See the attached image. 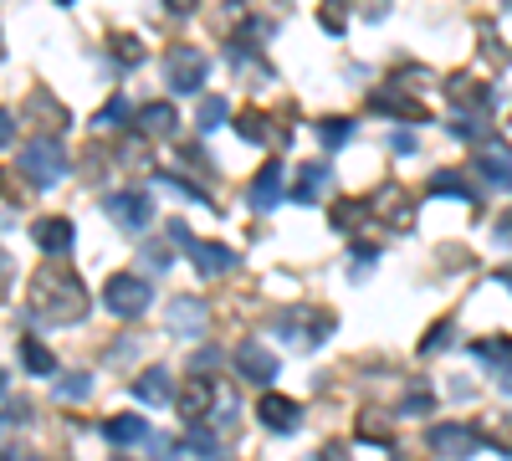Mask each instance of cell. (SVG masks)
I'll return each mask as SVG.
<instances>
[{
    "mask_svg": "<svg viewBox=\"0 0 512 461\" xmlns=\"http://www.w3.org/2000/svg\"><path fill=\"white\" fill-rule=\"evenodd\" d=\"M31 308L41 323H52V328H72L88 318V287H82L77 272L67 267H41L31 277Z\"/></svg>",
    "mask_w": 512,
    "mask_h": 461,
    "instance_id": "cell-1",
    "label": "cell"
},
{
    "mask_svg": "<svg viewBox=\"0 0 512 461\" xmlns=\"http://www.w3.org/2000/svg\"><path fill=\"white\" fill-rule=\"evenodd\" d=\"M333 313L328 308H313V303H303V308H287L282 318H277V339L282 344H292V349H318L328 333H333Z\"/></svg>",
    "mask_w": 512,
    "mask_h": 461,
    "instance_id": "cell-2",
    "label": "cell"
},
{
    "mask_svg": "<svg viewBox=\"0 0 512 461\" xmlns=\"http://www.w3.org/2000/svg\"><path fill=\"white\" fill-rule=\"evenodd\" d=\"M21 175L36 185V190H52L67 170H72V159H67V149L57 144V139H31V144H21Z\"/></svg>",
    "mask_w": 512,
    "mask_h": 461,
    "instance_id": "cell-3",
    "label": "cell"
},
{
    "mask_svg": "<svg viewBox=\"0 0 512 461\" xmlns=\"http://www.w3.org/2000/svg\"><path fill=\"white\" fill-rule=\"evenodd\" d=\"M149 303H154V287H149V277H139V272H118V277L103 282V308H108L113 318H144Z\"/></svg>",
    "mask_w": 512,
    "mask_h": 461,
    "instance_id": "cell-4",
    "label": "cell"
},
{
    "mask_svg": "<svg viewBox=\"0 0 512 461\" xmlns=\"http://www.w3.org/2000/svg\"><path fill=\"white\" fill-rule=\"evenodd\" d=\"M205 77H210V57L200 47H169L164 52L169 93H205Z\"/></svg>",
    "mask_w": 512,
    "mask_h": 461,
    "instance_id": "cell-5",
    "label": "cell"
},
{
    "mask_svg": "<svg viewBox=\"0 0 512 461\" xmlns=\"http://www.w3.org/2000/svg\"><path fill=\"white\" fill-rule=\"evenodd\" d=\"M103 211H108V221L123 226V231H144V226L154 221V200L139 195V190H118V195L103 200Z\"/></svg>",
    "mask_w": 512,
    "mask_h": 461,
    "instance_id": "cell-6",
    "label": "cell"
},
{
    "mask_svg": "<svg viewBox=\"0 0 512 461\" xmlns=\"http://www.w3.org/2000/svg\"><path fill=\"white\" fill-rule=\"evenodd\" d=\"M425 446H431L436 456L466 461V456H477V451H482V436H477L472 426H461V421H451V426H431V436H425Z\"/></svg>",
    "mask_w": 512,
    "mask_h": 461,
    "instance_id": "cell-7",
    "label": "cell"
},
{
    "mask_svg": "<svg viewBox=\"0 0 512 461\" xmlns=\"http://www.w3.org/2000/svg\"><path fill=\"white\" fill-rule=\"evenodd\" d=\"M256 421H262L267 431H277V436H292L297 426H303V405H297L292 395H262L256 400Z\"/></svg>",
    "mask_w": 512,
    "mask_h": 461,
    "instance_id": "cell-8",
    "label": "cell"
},
{
    "mask_svg": "<svg viewBox=\"0 0 512 461\" xmlns=\"http://www.w3.org/2000/svg\"><path fill=\"white\" fill-rule=\"evenodd\" d=\"M446 93H451V103H461V113H492L497 108V88H492V82H477L466 72L446 77Z\"/></svg>",
    "mask_w": 512,
    "mask_h": 461,
    "instance_id": "cell-9",
    "label": "cell"
},
{
    "mask_svg": "<svg viewBox=\"0 0 512 461\" xmlns=\"http://www.w3.org/2000/svg\"><path fill=\"white\" fill-rule=\"evenodd\" d=\"M185 251H190V267L200 272V277H221V272H236L241 267V257L231 246H221V241H185Z\"/></svg>",
    "mask_w": 512,
    "mask_h": 461,
    "instance_id": "cell-10",
    "label": "cell"
},
{
    "mask_svg": "<svg viewBox=\"0 0 512 461\" xmlns=\"http://www.w3.org/2000/svg\"><path fill=\"white\" fill-rule=\"evenodd\" d=\"M164 323H169V333H180V339H200L205 323H210V308L200 298H169L164 303Z\"/></svg>",
    "mask_w": 512,
    "mask_h": 461,
    "instance_id": "cell-11",
    "label": "cell"
},
{
    "mask_svg": "<svg viewBox=\"0 0 512 461\" xmlns=\"http://www.w3.org/2000/svg\"><path fill=\"white\" fill-rule=\"evenodd\" d=\"M277 369H282V364H277V354H272L267 344H251V339H246V344L236 349V374H241L246 385H272Z\"/></svg>",
    "mask_w": 512,
    "mask_h": 461,
    "instance_id": "cell-12",
    "label": "cell"
},
{
    "mask_svg": "<svg viewBox=\"0 0 512 461\" xmlns=\"http://www.w3.org/2000/svg\"><path fill=\"white\" fill-rule=\"evenodd\" d=\"M31 241H36V251H47V257H67L72 241H77V226L67 216H41L31 226Z\"/></svg>",
    "mask_w": 512,
    "mask_h": 461,
    "instance_id": "cell-13",
    "label": "cell"
},
{
    "mask_svg": "<svg viewBox=\"0 0 512 461\" xmlns=\"http://www.w3.org/2000/svg\"><path fill=\"white\" fill-rule=\"evenodd\" d=\"M246 200H251V211H272V205H282V200H287V190H282V159H267L262 170H256V180H251Z\"/></svg>",
    "mask_w": 512,
    "mask_h": 461,
    "instance_id": "cell-14",
    "label": "cell"
},
{
    "mask_svg": "<svg viewBox=\"0 0 512 461\" xmlns=\"http://www.w3.org/2000/svg\"><path fill=\"white\" fill-rule=\"evenodd\" d=\"M369 211H374L379 221H390V226H410V221H415V200L390 180V185H379V195H369Z\"/></svg>",
    "mask_w": 512,
    "mask_h": 461,
    "instance_id": "cell-15",
    "label": "cell"
},
{
    "mask_svg": "<svg viewBox=\"0 0 512 461\" xmlns=\"http://www.w3.org/2000/svg\"><path fill=\"white\" fill-rule=\"evenodd\" d=\"M210 400H221V395H216V385H210V374H190V380L180 385L175 410H180L185 421L195 426V421H205V415H210Z\"/></svg>",
    "mask_w": 512,
    "mask_h": 461,
    "instance_id": "cell-16",
    "label": "cell"
},
{
    "mask_svg": "<svg viewBox=\"0 0 512 461\" xmlns=\"http://www.w3.org/2000/svg\"><path fill=\"white\" fill-rule=\"evenodd\" d=\"M477 175H482L492 190H512V149H507L502 139H487V144H482Z\"/></svg>",
    "mask_w": 512,
    "mask_h": 461,
    "instance_id": "cell-17",
    "label": "cell"
},
{
    "mask_svg": "<svg viewBox=\"0 0 512 461\" xmlns=\"http://www.w3.org/2000/svg\"><path fill=\"white\" fill-rule=\"evenodd\" d=\"M369 108H374V113H395V118H405V123H425V118H431V113H425V103H415L410 93H400L395 82H390V88H374V93H369Z\"/></svg>",
    "mask_w": 512,
    "mask_h": 461,
    "instance_id": "cell-18",
    "label": "cell"
},
{
    "mask_svg": "<svg viewBox=\"0 0 512 461\" xmlns=\"http://www.w3.org/2000/svg\"><path fill=\"white\" fill-rule=\"evenodd\" d=\"M134 395H139L144 405H175V400H180V385L169 380L164 364H154V369H144L139 380H134Z\"/></svg>",
    "mask_w": 512,
    "mask_h": 461,
    "instance_id": "cell-19",
    "label": "cell"
},
{
    "mask_svg": "<svg viewBox=\"0 0 512 461\" xmlns=\"http://www.w3.org/2000/svg\"><path fill=\"white\" fill-rule=\"evenodd\" d=\"M175 129H180V113H175V103H144L139 108V134L144 139H175Z\"/></svg>",
    "mask_w": 512,
    "mask_h": 461,
    "instance_id": "cell-20",
    "label": "cell"
},
{
    "mask_svg": "<svg viewBox=\"0 0 512 461\" xmlns=\"http://www.w3.org/2000/svg\"><path fill=\"white\" fill-rule=\"evenodd\" d=\"M226 57H231L236 72H251V82H272V62H262V52H256L251 41H236V36H231Z\"/></svg>",
    "mask_w": 512,
    "mask_h": 461,
    "instance_id": "cell-21",
    "label": "cell"
},
{
    "mask_svg": "<svg viewBox=\"0 0 512 461\" xmlns=\"http://www.w3.org/2000/svg\"><path fill=\"white\" fill-rule=\"evenodd\" d=\"M103 436H108L113 446H134V441H149L154 431L144 426V415H108V421H103Z\"/></svg>",
    "mask_w": 512,
    "mask_h": 461,
    "instance_id": "cell-22",
    "label": "cell"
},
{
    "mask_svg": "<svg viewBox=\"0 0 512 461\" xmlns=\"http://www.w3.org/2000/svg\"><path fill=\"white\" fill-rule=\"evenodd\" d=\"M323 190H328V164H303V175H297V185H292V200L297 205H318Z\"/></svg>",
    "mask_w": 512,
    "mask_h": 461,
    "instance_id": "cell-23",
    "label": "cell"
},
{
    "mask_svg": "<svg viewBox=\"0 0 512 461\" xmlns=\"http://www.w3.org/2000/svg\"><path fill=\"white\" fill-rule=\"evenodd\" d=\"M446 129H451L461 144H487V139H492V118H482V113H451Z\"/></svg>",
    "mask_w": 512,
    "mask_h": 461,
    "instance_id": "cell-24",
    "label": "cell"
},
{
    "mask_svg": "<svg viewBox=\"0 0 512 461\" xmlns=\"http://www.w3.org/2000/svg\"><path fill=\"white\" fill-rule=\"evenodd\" d=\"M185 446H190V456H195V461H231V451H221V436L210 431L205 421H195V426H190V441H185Z\"/></svg>",
    "mask_w": 512,
    "mask_h": 461,
    "instance_id": "cell-25",
    "label": "cell"
},
{
    "mask_svg": "<svg viewBox=\"0 0 512 461\" xmlns=\"http://www.w3.org/2000/svg\"><path fill=\"white\" fill-rule=\"evenodd\" d=\"M369 216H374L369 200H333V205H328V221H333L338 231H359Z\"/></svg>",
    "mask_w": 512,
    "mask_h": 461,
    "instance_id": "cell-26",
    "label": "cell"
},
{
    "mask_svg": "<svg viewBox=\"0 0 512 461\" xmlns=\"http://www.w3.org/2000/svg\"><path fill=\"white\" fill-rule=\"evenodd\" d=\"M226 118H231V103H226L221 93H205V98H200V108H195V123H200V134H216Z\"/></svg>",
    "mask_w": 512,
    "mask_h": 461,
    "instance_id": "cell-27",
    "label": "cell"
},
{
    "mask_svg": "<svg viewBox=\"0 0 512 461\" xmlns=\"http://www.w3.org/2000/svg\"><path fill=\"white\" fill-rule=\"evenodd\" d=\"M231 123H236V134H241L246 144H272V123H267V113L246 108V113H236Z\"/></svg>",
    "mask_w": 512,
    "mask_h": 461,
    "instance_id": "cell-28",
    "label": "cell"
},
{
    "mask_svg": "<svg viewBox=\"0 0 512 461\" xmlns=\"http://www.w3.org/2000/svg\"><path fill=\"white\" fill-rule=\"evenodd\" d=\"M472 354H477L487 369H497V374H502V369H512V339H477V344H472Z\"/></svg>",
    "mask_w": 512,
    "mask_h": 461,
    "instance_id": "cell-29",
    "label": "cell"
},
{
    "mask_svg": "<svg viewBox=\"0 0 512 461\" xmlns=\"http://www.w3.org/2000/svg\"><path fill=\"white\" fill-rule=\"evenodd\" d=\"M134 118H139V113H134V103H128V98L118 93V98H108V103L98 108V118H93V123H98V129H123V123H134Z\"/></svg>",
    "mask_w": 512,
    "mask_h": 461,
    "instance_id": "cell-30",
    "label": "cell"
},
{
    "mask_svg": "<svg viewBox=\"0 0 512 461\" xmlns=\"http://www.w3.org/2000/svg\"><path fill=\"white\" fill-rule=\"evenodd\" d=\"M318 139H323V149H344V144L354 139V118H338V113L323 118V123H318Z\"/></svg>",
    "mask_w": 512,
    "mask_h": 461,
    "instance_id": "cell-31",
    "label": "cell"
},
{
    "mask_svg": "<svg viewBox=\"0 0 512 461\" xmlns=\"http://www.w3.org/2000/svg\"><path fill=\"white\" fill-rule=\"evenodd\" d=\"M431 195H456V200H472V205H477V190L466 185L456 170H436V175H431Z\"/></svg>",
    "mask_w": 512,
    "mask_h": 461,
    "instance_id": "cell-32",
    "label": "cell"
},
{
    "mask_svg": "<svg viewBox=\"0 0 512 461\" xmlns=\"http://www.w3.org/2000/svg\"><path fill=\"white\" fill-rule=\"evenodd\" d=\"M21 364H26L31 374H57L52 349H47V344H36V339H21Z\"/></svg>",
    "mask_w": 512,
    "mask_h": 461,
    "instance_id": "cell-33",
    "label": "cell"
},
{
    "mask_svg": "<svg viewBox=\"0 0 512 461\" xmlns=\"http://www.w3.org/2000/svg\"><path fill=\"white\" fill-rule=\"evenodd\" d=\"M108 52H113L123 67H139V62H144V41H139L134 31H118V36L108 41Z\"/></svg>",
    "mask_w": 512,
    "mask_h": 461,
    "instance_id": "cell-34",
    "label": "cell"
},
{
    "mask_svg": "<svg viewBox=\"0 0 512 461\" xmlns=\"http://www.w3.org/2000/svg\"><path fill=\"white\" fill-rule=\"evenodd\" d=\"M93 374H57V400H88Z\"/></svg>",
    "mask_w": 512,
    "mask_h": 461,
    "instance_id": "cell-35",
    "label": "cell"
},
{
    "mask_svg": "<svg viewBox=\"0 0 512 461\" xmlns=\"http://www.w3.org/2000/svg\"><path fill=\"white\" fill-rule=\"evenodd\" d=\"M431 410H436V395L425 390V385H415V390L400 400V415H431Z\"/></svg>",
    "mask_w": 512,
    "mask_h": 461,
    "instance_id": "cell-36",
    "label": "cell"
},
{
    "mask_svg": "<svg viewBox=\"0 0 512 461\" xmlns=\"http://www.w3.org/2000/svg\"><path fill=\"white\" fill-rule=\"evenodd\" d=\"M359 431H364V436H374V441H390V415L364 410V415H359Z\"/></svg>",
    "mask_w": 512,
    "mask_h": 461,
    "instance_id": "cell-37",
    "label": "cell"
},
{
    "mask_svg": "<svg viewBox=\"0 0 512 461\" xmlns=\"http://www.w3.org/2000/svg\"><path fill=\"white\" fill-rule=\"evenodd\" d=\"M318 26H323L328 36H344V6H338V0H333V6H323V11H318Z\"/></svg>",
    "mask_w": 512,
    "mask_h": 461,
    "instance_id": "cell-38",
    "label": "cell"
},
{
    "mask_svg": "<svg viewBox=\"0 0 512 461\" xmlns=\"http://www.w3.org/2000/svg\"><path fill=\"white\" fill-rule=\"evenodd\" d=\"M446 339H451V318H441V323H436L431 333H425V339H420V354H436V349H441Z\"/></svg>",
    "mask_w": 512,
    "mask_h": 461,
    "instance_id": "cell-39",
    "label": "cell"
},
{
    "mask_svg": "<svg viewBox=\"0 0 512 461\" xmlns=\"http://www.w3.org/2000/svg\"><path fill=\"white\" fill-rule=\"evenodd\" d=\"M149 446H154V461H185L180 441H169V436H149Z\"/></svg>",
    "mask_w": 512,
    "mask_h": 461,
    "instance_id": "cell-40",
    "label": "cell"
},
{
    "mask_svg": "<svg viewBox=\"0 0 512 461\" xmlns=\"http://www.w3.org/2000/svg\"><path fill=\"white\" fill-rule=\"evenodd\" d=\"M216 364H221V349H200L190 359V374H216Z\"/></svg>",
    "mask_w": 512,
    "mask_h": 461,
    "instance_id": "cell-41",
    "label": "cell"
},
{
    "mask_svg": "<svg viewBox=\"0 0 512 461\" xmlns=\"http://www.w3.org/2000/svg\"><path fill=\"white\" fill-rule=\"evenodd\" d=\"M11 277H16V257H11V251H0V303L11 298Z\"/></svg>",
    "mask_w": 512,
    "mask_h": 461,
    "instance_id": "cell-42",
    "label": "cell"
},
{
    "mask_svg": "<svg viewBox=\"0 0 512 461\" xmlns=\"http://www.w3.org/2000/svg\"><path fill=\"white\" fill-rule=\"evenodd\" d=\"M482 52H487V57H497V62H502V67H507V62H512V52H507V47H502V41H497V36H492V31H487V26H482Z\"/></svg>",
    "mask_w": 512,
    "mask_h": 461,
    "instance_id": "cell-43",
    "label": "cell"
},
{
    "mask_svg": "<svg viewBox=\"0 0 512 461\" xmlns=\"http://www.w3.org/2000/svg\"><path fill=\"white\" fill-rule=\"evenodd\" d=\"M144 262H149L154 272H159V267L169 272V246H144Z\"/></svg>",
    "mask_w": 512,
    "mask_h": 461,
    "instance_id": "cell-44",
    "label": "cell"
},
{
    "mask_svg": "<svg viewBox=\"0 0 512 461\" xmlns=\"http://www.w3.org/2000/svg\"><path fill=\"white\" fill-rule=\"evenodd\" d=\"M374 262H379V251L359 241V246H354V272H364V267H374Z\"/></svg>",
    "mask_w": 512,
    "mask_h": 461,
    "instance_id": "cell-45",
    "label": "cell"
},
{
    "mask_svg": "<svg viewBox=\"0 0 512 461\" xmlns=\"http://www.w3.org/2000/svg\"><path fill=\"white\" fill-rule=\"evenodd\" d=\"M6 144H16V118L0 108V149H6Z\"/></svg>",
    "mask_w": 512,
    "mask_h": 461,
    "instance_id": "cell-46",
    "label": "cell"
},
{
    "mask_svg": "<svg viewBox=\"0 0 512 461\" xmlns=\"http://www.w3.org/2000/svg\"><path fill=\"white\" fill-rule=\"evenodd\" d=\"M492 241H497V246H507V251H512V216H502V221H497V226H492Z\"/></svg>",
    "mask_w": 512,
    "mask_h": 461,
    "instance_id": "cell-47",
    "label": "cell"
},
{
    "mask_svg": "<svg viewBox=\"0 0 512 461\" xmlns=\"http://www.w3.org/2000/svg\"><path fill=\"white\" fill-rule=\"evenodd\" d=\"M195 6H200V0H164L169 16H195Z\"/></svg>",
    "mask_w": 512,
    "mask_h": 461,
    "instance_id": "cell-48",
    "label": "cell"
},
{
    "mask_svg": "<svg viewBox=\"0 0 512 461\" xmlns=\"http://www.w3.org/2000/svg\"><path fill=\"white\" fill-rule=\"evenodd\" d=\"M390 149H395V154H415V134H405V129L390 134Z\"/></svg>",
    "mask_w": 512,
    "mask_h": 461,
    "instance_id": "cell-49",
    "label": "cell"
},
{
    "mask_svg": "<svg viewBox=\"0 0 512 461\" xmlns=\"http://www.w3.org/2000/svg\"><path fill=\"white\" fill-rule=\"evenodd\" d=\"M318 461H349V456H344V451H338V446H328V451H323Z\"/></svg>",
    "mask_w": 512,
    "mask_h": 461,
    "instance_id": "cell-50",
    "label": "cell"
},
{
    "mask_svg": "<svg viewBox=\"0 0 512 461\" xmlns=\"http://www.w3.org/2000/svg\"><path fill=\"white\" fill-rule=\"evenodd\" d=\"M492 282H502V287H507V292H512V272H497V277H492Z\"/></svg>",
    "mask_w": 512,
    "mask_h": 461,
    "instance_id": "cell-51",
    "label": "cell"
},
{
    "mask_svg": "<svg viewBox=\"0 0 512 461\" xmlns=\"http://www.w3.org/2000/svg\"><path fill=\"white\" fill-rule=\"evenodd\" d=\"M16 461H36V456H16Z\"/></svg>",
    "mask_w": 512,
    "mask_h": 461,
    "instance_id": "cell-52",
    "label": "cell"
},
{
    "mask_svg": "<svg viewBox=\"0 0 512 461\" xmlns=\"http://www.w3.org/2000/svg\"><path fill=\"white\" fill-rule=\"evenodd\" d=\"M57 6H72V0H57Z\"/></svg>",
    "mask_w": 512,
    "mask_h": 461,
    "instance_id": "cell-53",
    "label": "cell"
},
{
    "mask_svg": "<svg viewBox=\"0 0 512 461\" xmlns=\"http://www.w3.org/2000/svg\"><path fill=\"white\" fill-rule=\"evenodd\" d=\"M113 461H128V456H113Z\"/></svg>",
    "mask_w": 512,
    "mask_h": 461,
    "instance_id": "cell-54",
    "label": "cell"
}]
</instances>
